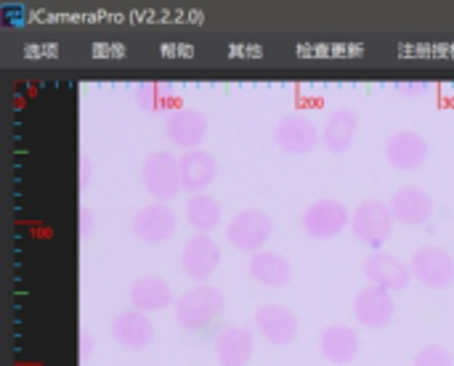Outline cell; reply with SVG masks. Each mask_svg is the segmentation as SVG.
I'll return each instance as SVG.
<instances>
[{
    "instance_id": "obj_1",
    "label": "cell",
    "mask_w": 454,
    "mask_h": 366,
    "mask_svg": "<svg viewBox=\"0 0 454 366\" xmlns=\"http://www.w3.org/2000/svg\"><path fill=\"white\" fill-rule=\"evenodd\" d=\"M223 292L210 284H197L176 300V322L184 332H202L223 314Z\"/></svg>"
},
{
    "instance_id": "obj_2",
    "label": "cell",
    "mask_w": 454,
    "mask_h": 366,
    "mask_svg": "<svg viewBox=\"0 0 454 366\" xmlns=\"http://www.w3.org/2000/svg\"><path fill=\"white\" fill-rule=\"evenodd\" d=\"M394 226H396V218L388 202L367 199L351 210V231L362 245L372 247V253H380L386 247V242L394 234Z\"/></svg>"
},
{
    "instance_id": "obj_3",
    "label": "cell",
    "mask_w": 454,
    "mask_h": 366,
    "mask_svg": "<svg viewBox=\"0 0 454 366\" xmlns=\"http://www.w3.org/2000/svg\"><path fill=\"white\" fill-rule=\"evenodd\" d=\"M271 234H274V221L269 213H263L258 207L239 210L226 226V242L247 255L261 253L266 247V242L271 239Z\"/></svg>"
},
{
    "instance_id": "obj_4",
    "label": "cell",
    "mask_w": 454,
    "mask_h": 366,
    "mask_svg": "<svg viewBox=\"0 0 454 366\" xmlns=\"http://www.w3.org/2000/svg\"><path fill=\"white\" fill-rule=\"evenodd\" d=\"M141 181H144V189L162 205L173 202L184 186H181V167H178V157H173L170 152H152L146 160H144V167H141Z\"/></svg>"
},
{
    "instance_id": "obj_5",
    "label": "cell",
    "mask_w": 454,
    "mask_h": 366,
    "mask_svg": "<svg viewBox=\"0 0 454 366\" xmlns=\"http://www.w3.org/2000/svg\"><path fill=\"white\" fill-rule=\"evenodd\" d=\"M301 226L311 239H335L340 237L346 229H351V213L340 199L325 197L311 202L303 215H301Z\"/></svg>"
},
{
    "instance_id": "obj_6",
    "label": "cell",
    "mask_w": 454,
    "mask_h": 366,
    "mask_svg": "<svg viewBox=\"0 0 454 366\" xmlns=\"http://www.w3.org/2000/svg\"><path fill=\"white\" fill-rule=\"evenodd\" d=\"M218 266H221V245L210 234H194L184 242L181 269L192 282L207 284L218 271Z\"/></svg>"
},
{
    "instance_id": "obj_7",
    "label": "cell",
    "mask_w": 454,
    "mask_h": 366,
    "mask_svg": "<svg viewBox=\"0 0 454 366\" xmlns=\"http://www.w3.org/2000/svg\"><path fill=\"white\" fill-rule=\"evenodd\" d=\"M176 229H178V215L173 213L170 205H162V202L141 207L133 215V221H130L133 237L138 242L149 245V247H157V245L170 242L173 234H176Z\"/></svg>"
},
{
    "instance_id": "obj_8",
    "label": "cell",
    "mask_w": 454,
    "mask_h": 366,
    "mask_svg": "<svg viewBox=\"0 0 454 366\" xmlns=\"http://www.w3.org/2000/svg\"><path fill=\"white\" fill-rule=\"evenodd\" d=\"M319 141H322L319 128L314 125V120H309L301 112L282 117L277 122V128H274V144H277V149H282L290 157H303V154L314 152Z\"/></svg>"
},
{
    "instance_id": "obj_9",
    "label": "cell",
    "mask_w": 454,
    "mask_h": 366,
    "mask_svg": "<svg viewBox=\"0 0 454 366\" xmlns=\"http://www.w3.org/2000/svg\"><path fill=\"white\" fill-rule=\"evenodd\" d=\"M410 269L412 276L428 290H447L454 284V258L442 247H420Z\"/></svg>"
},
{
    "instance_id": "obj_10",
    "label": "cell",
    "mask_w": 454,
    "mask_h": 366,
    "mask_svg": "<svg viewBox=\"0 0 454 366\" xmlns=\"http://www.w3.org/2000/svg\"><path fill=\"white\" fill-rule=\"evenodd\" d=\"M386 160L394 170L412 173L420 170L428 160V141L418 130H396L386 141Z\"/></svg>"
},
{
    "instance_id": "obj_11",
    "label": "cell",
    "mask_w": 454,
    "mask_h": 366,
    "mask_svg": "<svg viewBox=\"0 0 454 366\" xmlns=\"http://www.w3.org/2000/svg\"><path fill=\"white\" fill-rule=\"evenodd\" d=\"M364 276L372 287H380L388 292H402L412 282V269L404 261H399L396 255L380 250L364 261Z\"/></svg>"
},
{
    "instance_id": "obj_12",
    "label": "cell",
    "mask_w": 454,
    "mask_h": 366,
    "mask_svg": "<svg viewBox=\"0 0 454 366\" xmlns=\"http://www.w3.org/2000/svg\"><path fill=\"white\" fill-rule=\"evenodd\" d=\"M396 314V300L394 292L380 290V287H364L354 298V316L362 327L367 330H383L394 322Z\"/></svg>"
},
{
    "instance_id": "obj_13",
    "label": "cell",
    "mask_w": 454,
    "mask_h": 366,
    "mask_svg": "<svg viewBox=\"0 0 454 366\" xmlns=\"http://www.w3.org/2000/svg\"><path fill=\"white\" fill-rule=\"evenodd\" d=\"M165 133L178 149L194 152L207 136V117L194 106H181L165 117Z\"/></svg>"
},
{
    "instance_id": "obj_14",
    "label": "cell",
    "mask_w": 454,
    "mask_h": 366,
    "mask_svg": "<svg viewBox=\"0 0 454 366\" xmlns=\"http://www.w3.org/2000/svg\"><path fill=\"white\" fill-rule=\"evenodd\" d=\"M255 330L266 343H271L277 348H285L298 338L301 324H298V316L290 308L271 303V306H263V308L255 311Z\"/></svg>"
},
{
    "instance_id": "obj_15",
    "label": "cell",
    "mask_w": 454,
    "mask_h": 366,
    "mask_svg": "<svg viewBox=\"0 0 454 366\" xmlns=\"http://www.w3.org/2000/svg\"><path fill=\"white\" fill-rule=\"evenodd\" d=\"M178 167H181V186L184 191H189V197L194 194H205L207 186L215 181L218 175V162L210 152L205 149H194V152H184L178 157Z\"/></svg>"
},
{
    "instance_id": "obj_16",
    "label": "cell",
    "mask_w": 454,
    "mask_h": 366,
    "mask_svg": "<svg viewBox=\"0 0 454 366\" xmlns=\"http://www.w3.org/2000/svg\"><path fill=\"white\" fill-rule=\"evenodd\" d=\"M112 338L128 351H146L154 343V322L141 311H122L112 322Z\"/></svg>"
},
{
    "instance_id": "obj_17",
    "label": "cell",
    "mask_w": 454,
    "mask_h": 366,
    "mask_svg": "<svg viewBox=\"0 0 454 366\" xmlns=\"http://www.w3.org/2000/svg\"><path fill=\"white\" fill-rule=\"evenodd\" d=\"M391 205V213L396 218V223H404V226H423L431 221L436 205H434V197L418 186H404L394 194V199L388 202Z\"/></svg>"
},
{
    "instance_id": "obj_18",
    "label": "cell",
    "mask_w": 454,
    "mask_h": 366,
    "mask_svg": "<svg viewBox=\"0 0 454 366\" xmlns=\"http://www.w3.org/2000/svg\"><path fill=\"white\" fill-rule=\"evenodd\" d=\"M359 130V114L351 106H340L327 114V122L322 128V146L330 154H346L354 146Z\"/></svg>"
},
{
    "instance_id": "obj_19",
    "label": "cell",
    "mask_w": 454,
    "mask_h": 366,
    "mask_svg": "<svg viewBox=\"0 0 454 366\" xmlns=\"http://www.w3.org/2000/svg\"><path fill=\"white\" fill-rule=\"evenodd\" d=\"M359 332L348 324H330L319 335V351L330 364L346 366L359 356Z\"/></svg>"
},
{
    "instance_id": "obj_20",
    "label": "cell",
    "mask_w": 454,
    "mask_h": 366,
    "mask_svg": "<svg viewBox=\"0 0 454 366\" xmlns=\"http://www.w3.org/2000/svg\"><path fill=\"white\" fill-rule=\"evenodd\" d=\"M170 303L176 306L173 300V290L170 284L162 279V276H138L133 284H130V306L133 311H141V314H157V311H165L170 308Z\"/></svg>"
},
{
    "instance_id": "obj_21",
    "label": "cell",
    "mask_w": 454,
    "mask_h": 366,
    "mask_svg": "<svg viewBox=\"0 0 454 366\" xmlns=\"http://www.w3.org/2000/svg\"><path fill=\"white\" fill-rule=\"evenodd\" d=\"M247 271H250V276H253L258 284H263V287H269V290H282V287H287L290 279H293V266H290V261H287L285 255H279V253H271V250H261V253L250 255Z\"/></svg>"
},
{
    "instance_id": "obj_22",
    "label": "cell",
    "mask_w": 454,
    "mask_h": 366,
    "mask_svg": "<svg viewBox=\"0 0 454 366\" xmlns=\"http://www.w3.org/2000/svg\"><path fill=\"white\" fill-rule=\"evenodd\" d=\"M255 351V335L247 327H226L215 338V359L221 366H247Z\"/></svg>"
},
{
    "instance_id": "obj_23",
    "label": "cell",
    "mask_w": 454,
    "mask_h": 366,
    "mask_svg": "<svg viewBox=\"0 0 454 366\" xmlns=\"http://www.w3.org/2000/svg\"><path fill=\"white\" fill-rule=\"evenodd\" d=\"M133 98L138 104V109L149 112V114H173L178 106V96L176 90L168 85V82H154V80H146V82H138L133 88Z\"/></svg>"
},
{
    "instance_id": "obj_24",
    "label": "cell",
    "mask_w": 454,
    "mask_h": 366,
    "mask_svg": "<svg viewBox=\"0 0 454 366\" xmlns=\"http://www.w3.org/2000/svg\"><path fill=\"white\" fill-rule=\"evenodd\" d=\"M223 210L221 202L215 197L205 194H194L186 202V221L192 223V229H197V234H210L221 226Z\"/></svg>"
},
{
    "instance_id": "obj_25",
    "label": "cell",
    "mask_w": 454,
    "mask_h": 366,
    "mask_svg": "<svg viewBox=\"0 0 454 366\" xmlns=\"http://www.w3.org/2000/svg\"><path fill=\"white\" fill-rule=\"evenodd\" d=\"M412 366H454V359L444 346H426L415 354Z\"/></svg>"
},
{
    "instance_id": "obj_26",
    "label": "cell",
    "mask_w": 454,
    "mask_h": 366,
    "mask_svg": "<svg viewBox=\"0 0 454 366\" xmlns=\"http://www.w3.org/2000/svg\"><path fill=\"white\" fill-rule=\"evenodd\" d=\"M394 90H396L402 98L415 101V98L431 96V93L436 90V85H434V82H426V80H396V82H394Z\"/></svg>"
},
{
    "instance_id": "obj_27",
    "label": "cell",
    "mask_w": 454,
    "mask_h": 366,
    "mask_svg": "<svg viewBox=\"0 0 454 366\" xmlns=\"http://www.w3.org/2000/svg\"><path fill=\"white\" fill-rule=\"evenodd\" d=\"M93 229H96V215H93V210L90 207H80V237L85 239V237H90L93 234Z\"/></svg>"
},
{
    "instance_id": "obj_28",
    "label": "cell",
    "mask_w": 454,
    "mask_h": 366,
    "mask_svg": "<svg viewBox=\"0 0 454 366\" xmlns=\"http://www.w3.org/2000/svg\"><path fill=\"white\" fill-rule=\"evenodd\" d=\"M93 348H96L93 335L82 330V332H80V362H88V359L93 356Z\"/></svg>"
},
{
    "instance_id": "obj_29",
    "label": "cell",
    "mask_w": 454,
    "mask_h": 366,
    "mask_svg": "<svg viewBox=\"0 0 454 366\" xmlns=\"http://www.w3.org/2000/svg\"><path fill=\"white\" fill-rule=\"evenodd\" d=\"M90 181H93V162H90V157H80V186L85 189V186H90Z\"/></svg>"
}]
</instances>
